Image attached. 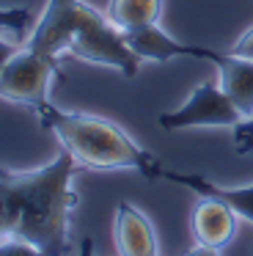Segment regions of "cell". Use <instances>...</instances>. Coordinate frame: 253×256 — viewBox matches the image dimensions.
Instances as JSON below:
<instances>
[{"instance_id":"5bb4252c","label":"cell","mask_w":253,"mask_h":256,"mask_svg":"<svg viewBox=\"0 0 253 256\" xmlns=\"http://www.w3.org/2000/svg\"><path fill=\"white\" fill-rule=\"evenodd\" d=\"M0 256H44V254L36 248V245L11 237L8 242H0Z\"/></svg>"},{"instance_id":"52a82bcc","label":"cell","mask_w":253,"mask_h":256,"mask_svg":"<svg viewBox=\"0 0 253 256\" xmlns=\"http://www.w3.org/2000/svg\"><path fill=\"white\" fill-rule=\"evenodd\" d=\"M236 232V212L218 198H204L192 212V234L201 245L223 248L234 240Z\"/></svg>"},{"instance_id":"3957f363","label":"cell","mask_w":253,"mask_h":256,"mask_svg":"<svg viewBox=\"0 0 253 256\" xmlns=\"http://www.w3.org/2000/svg\"><path fill=\"white\" fill-rule=\"evenodd\" d=\"M36 113L44 127L58 135L64 149H69L80 166L132 168L146 179H154V171L160 166L157 157L135 146V140H130V135H124L113 122L86 116V113H64L50 102H44Z\"/></svg>"},{"instance_id":"ba28073f","label":"cell","mask_w":253,"mask_h":256,"mask_svg":"<svg viewBox=\"0 0 253 256\" xmlns=\"http://www.w3.org/2000/svg\"><path fill=\"white\" fill-rule=\"evenodd\" d=\"M154 179H168L174 184H184V188L196 190L201 198H218L223 204H228L240 218L253 223V184L250 188H242V190H228V188H218V184H212L209 179L198 176V174H179V171H170V168H162V166H157Z\"/></svg>"},{"instance_id":"277c9868","label":"cell","mask_w":253,"mask_h":256,"mask_svg":"<svg viewBox=\"0 0 253 256\" xmlns=\"http://www.w3.org/2000/svg\"><path fill=\"white\" fill-rule=\"evenodd\" d=\"M55 74H60L58 58L22 47L0 72V96L38 110L47 102V88Z\"/></svg>"},{"instance_id":"ac0fdd59","label":"cell","mask_w":253,"mask_h":256,"mask_svg":"<svg viewBox=\"0 0 253 256\" xmlns=\"http://www.w3.org/2000/svg\"><path fill=\"white\" fill-rule=\"evenodd\" d=\"M187 256H218V248H209V245L198 242L192 250H187Z\"/></svg>"},{"instance_id":"9a60e30c","label":"cell","mask_w":253,"mask_h":256,"mask_svg":"<svg viewBox=\"0 0 253 256\" xmlns=\"http://www.w3.org/2000/svg\"><path fill=\"white\" fill-rule=\"evenodd\" d=\"M228 52H231V56H240V58H250V61H253V28L248 30V34L242 36V39L236 42V44L231 47Z\"/></svg>"},{"instance_id":"30bf717a","label":"cell","mask_w":253,"mask_h":256,"mask_svg":"<svg viewBox=\"0 0 253 256\" xmlns=\"http://www.w3.org/2000/svg\"><path fill=\"white\" fill-rule=\"evenodd\" d=\"M214 66L220 69V86L236 105L242 118L253 116V61L240 58L231 52H220L214 58Z\"/></svg>"},{"instance_id":"5b68a950","label":"cell","mask_w":253,"mask_h":256,"mask_svg":"<svg viewBox=\"0 0 253 256\" xmlns=\"http://www.w3.org/2000/svg\"><path fill=\"white\" fill-rule=\"evenodd\" d=\"M160 127L174 132L187 127H236L242 122V113L228 100L223 86L218 83H201L190 94V100L174 113H160Z\"/></svg>"},{"instance_id":"9c48e42d","label":"cell","mask_w":253,"mask_h":256,"mask_svg":"<svg viewBox=\"0 0 253 256\" xmlns=\"http://www.w3.org/2000/svg\"><path fill=\"white\" fill-rule=\"evenodd\" d=\"M116 245L121 256H157V237L152 223L126 201H121L116 210Z\"/></svg>"},{"instance_id":"7a4b0ae2","label":"cell","mask_w":253,"mask_h":256,"mask_svg":"<svg viewBox=\"0 0 253 256\" xmlns=\"http://www.w3.org/2000/svg\"><path fill=\"white\" fill-rule=\"evenodd\" d=\"M25 47L55 58L60 52H72L82 61L118 69L124 78H135L140 66V58L130 50L124 34L82 0H50Z\"/></svg>"},{"instance_id":"6da1fadb","label":"cell","mask_w":253,"mask_h":256,"mask_svg":"<svg viewBox=\"0 0 253 256\" xmlns=\"http://www.w3.org/2000/svg\"><path fill=\"white\" fill-rule=\"evenodd\" d=\"M77 160L69 149L33 174L0 171V198L11 215V237L36 245L44 256L69 254V212L77 193L69 188Z\"/></svg>"},{"instance_id":"4fadbf2b","label":"cell","mask_w":253,"mask_h":256,"mask_svg":"<svg viewBox=\"0 0 253 256\" xmlns=\"http://www.w3.org/2000/svg\"><path fill=\"white\" fill-rule=\"evenodd\" d=\"M234 149L236 154H250L253 152V116L234 127Z\"/></svg>"},{"instance_id":"e0dca14e","label":"cell","mask_w":253,"mask_h":256,"mask_svg":"<svg viewBox=\"0 0 253 256\" xmlns=\"http://www.w3.org/2000/svg\"><path fill=\"white\" fill-rule=\"evenodd\" d=\"M14 52H16V47H14V44H8V42L0 39V72H3V66L11 61V56H14Z\"/></svg>"},{"instance_id":"2e32d148","label":"cell","mask_w":253,"mask_h":256,"mask_svg":"<svg viewBox=\"0 0 253 256\" xmlns=\"http://www.w3.org/2000/svg\"><path fill=\"white\" fill-rule=\"evenodd\" d=\"M0 234L11 237V215H8V210H6V201L3 198H0Z\"/></svg>"},{"instance_id":"d6986e66","label":"cell","mask_w":253,"mask_h":256,"mask_svg":"<svg viewBox=\"0 0 253 256\" xmlns=\"http://www.w3.org/2000/svg\"><path fill=\"white\" fill-rule=\"evenodd\" d=\"M80 256H94V240H91V237L82 240V245H80Z\"/></svg>"},{"instance_id":"8fae6325","label":"cell","mask_w":253,"mask_h":256,"mask_svg":"<svg viewBox=\"0 0 253 256\" xmlns=\"http://www.w3.org/2000/svg\"><path fill=\"white\" fill-rule=\"evenodd\" d=\"M160 14H162V0H110L108 6V20L118 30L157 25Z\"/></svg>"},{"instance_id":"8992f818","label":"cell","mask_w":253,"mask_h":256,"mask_svg":"<svg viewBox=\"0 0 253 256\" xmlns=\"http://www.w3.org/2000/svg\"><path fill=\"white\" fill-rule=\"evenodd\" d=\"M124 42L130 44V50L138 58H148V61H170V58H204L212 61L220 56L218 50H209L201 44H184L176 42L174 36H168L165 30H160L157 25H146V28H132V30H121Z\"/></svg>"},{"instance_id":"7c38bea8","label":"cell","mask_w":253,"mask_h":256,"mask_svg":"<svg viewBox=\"0 0 253 256\" xmlns=\"http://www.w3.org/2000/svg\"><path fill=\"white\" fill-rule=\"evenodd\" d=\"M30 22V8H0V30H14L22 34Z\"/></svg>"}]
</instances>
